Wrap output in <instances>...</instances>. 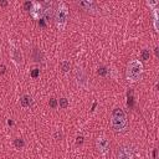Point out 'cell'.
I'll return each instance as SVG.
<instances>
[{"label": "cell", "mask_w": 159, "mask_h": 159, "mask_svg": "<svg viewBox=\"0 0 159 159\" xmlns=\"http://www.w3.org/2000/svg\"><path fill=\"white\" fill-rule=\"evenodd\" d=\"M111 125L116 132H122L127 127V117L124 112L119 108L114 109L112 113V119H111Z\"/></svg>", "instance_id": "3"}, {"label": "cell", "mask_w": 159, "mask_h": 159, "mask_svg": "<svg viewBox=\"0 0 159 159\" xmlns=\"http://www.w3.org/2000/svg\"><path fill=\"white\" fill-rule=\"evenodd\" d=\"M153 25H154V30L158 32L159 27H158V7H153Z\"/></svg>", "instance_id": "10"}, {"label": "cell", "mask_w": 159, "mask_h": 159, "mask_svg": "<svg viewBox=\"0 0 159 159\" xmlns=\"http://www.w3.org/2000/svg\"><path fill=\"white\" fill-rule=\"evenodd\" d=\"M76 78H77V83H78L80 86H86V84H87V76H86V73H84L81 68L77 70V72H76Z\"/></svg>", "instance_id": "7"}, {"label": "cell", "mask_w": 159, "mask_h": 159, "mask_svg": "<svg viewBox=\"0 0 159 159\" xmlns=\"http://www.w3.org/2000/svg\"><path fill=\"white\" fill-rule=\"evenodd\" d=\"M10 57H11V61L14 62V65L16 67H20V66L24 65V55H22L21 48H19L16 46H12L11 50H10Z\"/></svg>", "instance_id": "5"}, {"label": "cell", "mask_w": 159, "mask_h": 159, "mask_svg": "<svg viewBox=\"0 0 159 159\" xmlns=\"http://www.w3.org/2000/svg\"><path fill=\"white\" fill-rule=\"evenodd\" d=\"M142 57H143V60H149V57H150V51H149L148 48H144V50L142 51Z\"/></svg>", "instance_id": "12"}, {"label": "cell", "mask_w": 159, "mask_h": 159, "mask_svg": "<svg viewBox=\"0 0 159 159\" xmlns=\"http://www.w3.org/2000/svg\"><path fill=\"white\" fill-rule=\"evenodd\" d=\"M143 71H144V67H143V63L142 61L139 60H130L127 65V70H125V77L129 82L134 83V82H138L140 78H142V75H143Z\"/></svg>", "instance_id": "1"}, {"label": "cell", "mask_w": 159, "mask_h": 159, "mask_svg": "<svg viewBox=\"0 0 159 159\" xmlns=\"http://www.w3.org/2000/svg\"><path fill=\"white\" fill-rule=\"evenodd\" d=\"M148 5L149 6H152V7H157V5H158V1H148Z\"/></svg>", "instance_id": "14"}, {"label": "cell", "mask_w": 159, "mask_h": 159, "mask_svg": "<svg viewBox=\"0 0 159 159\" xmlns=\"http://www.w3.org/2000/svg\"><path fill=\"white\" fill-rule=\"evenodd\" d=\"M58 106H60V108H67V106H68L67 98H60L58 99Z\"/></svg>", "instance_id": "11"}, {"label": "cell", "mask_w": 159, "mask_h": 159, "mask_svg": "<svg viewBox=\"0 0 159 159\" xmlns=\"http://www.w3.org/2000/svg\"><path fill=\"white\" fill-rule=\"evenodd\" d=\"M118 159H133V155H132V153H130L129 149L122 148L118 152Z\"/></svg>", "instance_id": "9"}, {"label": "cell", "mask_w": 159, "mask_h": 159, "mask_svg": "<svg viewBox=\"0 0 159 159\" xmlns=\"http://www.w3.org/2000/svg\"><path fill=\"white\" fill-rule=\"evenodd\" d=\"M96 148H97V150L99 152V154L106 155V154L109 152V143H108V139H107L104 135H99V137L96 139Z\"/></svg>", "instance_id": "6"}, {"label": "cell", "mask_w": 159, "mask_h": 159, "mask_svg": "<svg viewBox=\"0 0 159 159\" xmlns=\"http://www.w3.org/2000/svg\"><path fill=\"white\" fill-rule=\"evenodd\" d=\"M47 9L45 7L43 2H39V1H32L31 6H30V15L32 19L35 20H40L43 17V15L46 14Z\"/></svg>", "instance_id": "4"}, {"label": "cell", "mask_w": 159, "mask_h": 159, "mask_svg": "<svg viewBox=\"0 0 159 159\" xmlns=\"http://www.w3.org/2000/svg\"><path fill=\"white\" fill-rule=\"evenodd\" d=\"M61 67H62L63 72H67V71L70 70L71 65H70V62H67V61H62V62H61Z\"/></svg>", "instance_id": "13"}, {"label": "cell", "mask_w": 159, "mask_h": 159, "mask_svg": "<svg viewBox=\"0 0 159 159\" xmlns=\"http://www.w3.org/2000/svg\"><path fill=\"white\" fill-rule=\"evenodd\" d=\"M68 20V6L61 1L55 11V22L58 30H65Z\"/></svg>", "instance_id": "2"}, {"label": "cell", "mask_w": 159, "mask_h": 159, "mask_svg": "<svg viewBox=\"0 0 159 159\" xmlns=\"http://www.w3.org/2000/svg\"><path fill=\"white\" fill-rule=\"evenodd\" d=\"M20 104H21V107H24V108L30 107V106L32 104V97H31L30 94H24V96H21V98H20Z\"/></svg>", "instance_id": "8"}]
</instances>
